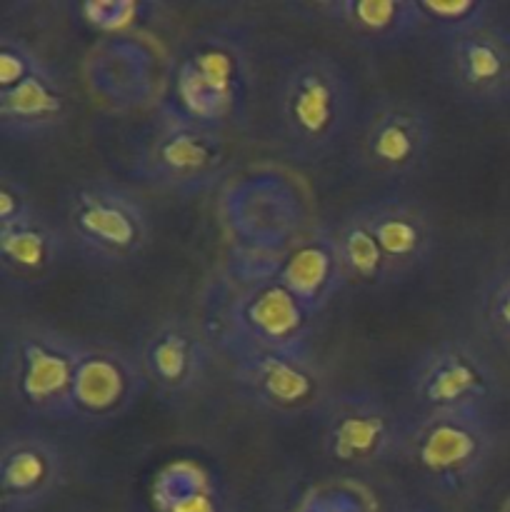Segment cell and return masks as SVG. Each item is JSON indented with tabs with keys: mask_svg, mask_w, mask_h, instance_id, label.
<instances>
[{
	"mask_svg": "<svg viewBox=\"0 0 510 512\" xmlns=\"http://www.w3.org/2000/svg\"><path fill=\"white\" fill-rule=\"evenodd\" d=\"M495 453L490 410L413 413L405 418L400 458L440 493L468 490Z\"/></svg>",
	"mask_w": 510,
	"mask_h": 512,
	"instance_id": "7",
	"label": "cell"
},
{
	"mask_svg": "<svg viewBox=\"0 0 510 512\" xmlns=\"http://www.w3.org/2000/svg\"><path fill=\"white\" fill-rule=\"evenodd\" d=\"M215 355L203 325L183 315L158 320L140 340L138 350L148 385L165 400H185L198 393Z\"/></svg>",
	"mask_w": 510,
	"mask_h": 512,
	"instance_id": "15",
	"label": "cell"
},
{
	"mask_svg": "<svg viewBox=\"0 0 510 512\" xmlns=\"http://www.w3.org/2000/svg\"><path fill=\"white\" fill-rule=\"evenodd\" d=\"M160 8H163L160 3H143V0H108V3L90 0V3H80L75 13L90 28L103 30V33L128 35L125 30H133L140 23H150Z\"/></svg>",
	"mask_w": 510,
	"mask_h": 512,
	"instance_id": "25",
	"label": "cell"
},
{
	"mask_svg": "<svg viewBox=\"0 0 510 512\" xmlns=\"http://www.w3.org/2000/svg\"><path fill=\"white\" fill-rule=\"evenodd\" d=\"M395 512H438V510L423 508V505H410V508H400V510H395Z\"/></svg>",
	"mask_w": 510,
	"mask_h": 512,
	"instance_id": "29",
	"label": "cell"
},
{
	"mask_svg": "<svg viewBox=\"0 0 510 512\" xmlns=\"http://www.w3.org/2000/svg\"><path fill=\"white\" fill-rule=\"evenodd\" d=\"M480 318H483V328L505 350H510V270L490 280L480 300Z\"/></svg>",
	"mask_w": 510,
	"mask_h": 512,
	"instance_id": "27",
	"label": "cell"
},
{
	"mask_svg": "<svg viewBox=\"0 0 510 512\" xmlns=\"http://www.w3.org/2000/svg\"><path fill=\"white\" fill-rule=\"evenodd\" d=\"M68 478L63 448L30 425L0 438V512H35L48 505Z\"/></svg>",
	"mask_w": 510,
	"mask_h": 512,
	"instance_id": "16",
	"label": "cell"
},
{
	"mask_svg": "<svg viewBox=\"0 0 510 512\" xmlns=\"http://www.w3.org/2000/svg\"><path fill=\"white\" fill-rule=\"evenodd\" d=\"M360 95L350 70L328 50H298L280 65L273 85V128L280 153L318 165L353 140Z\"/></svg>",
	"mask_w": 510,
	"mask_h": 512,
	"instance_id": "1",
	"label": "cell"
},
{
	"mask_svg": "<svg viewBox=\"0 0 510 512\" xmlns=\"http://www.w3.org/2000/svg\"><path fill=\"white\" fill-rule=\"evenodd\" d=\"M253 95V60L238 28L210 25L183 40L168 63L155 108L218 130H243Z\"/></svg>",
	"mask_w": 510,
	"mask_h": 512,
	"instance_id": "2",
	"label": "cell"
},
{
	"mask_svg": "<svg viewBox=\"0 0 510 512\" xmlns=\"http://www.w3.org/2000/svg\"><path fill=\"white\" fill-rule=\"evenodd\" d=\"M508 353H510V350H508Z\"/></svg>",
	"mask_w": 510,
	"mask_h": 512,
	"instance_id": "30",
	"label": "cell"
},
{
	"mask_svg": "<svg viewBox=\"0 0 510 512\" xmlns=\"http://www.w3.org/2000/svg\"><path fill=\"white\" fill-rule=\"evenodd\" d=\"M335 250H338L340 270H343L345 288L353 290H385L395 283L388 258L370 233L368 223L358 208H350L333 225Z\"/></svg>",
	"mask_w": 510,
	"mask_h": 512,
	"instance_id": "23",
	"label": "cell"
},
{
	"mask_svg": "<svg viewBox=\"0 0 510 512\" xmlns=\"http://www.w3.org/2000/svg\"><path fill=\"white\" fill-rule=\"evenodd\" d=\"M213 318L215 325L205 333L218 355L238 350L315 355L318 320L273 278H228Z\"/></svg>",
	"mask_w": 510,
	"mask_h": 512,
	"instance_id": "4",
	"label": "cell"
},
{
	"mask_svg": "<svg viewBox=\"0 0 510 512\" xmlns=\"http://www.w3.org/2000/svg\"><path fill=\"white\" fill-rule=\"evenodd\" d=\"M85 75L95 95L113 85L118 75L123 78L115 110L143 108L153 98L160 100L163 93V83L155 80V53L135 35H113L95 45L85 65Z\"/></svg>",
	"mask_w": 510,
	"mask_h": 512,
	"instance_id": "22",
	"label": "cell"
},
{
	"mask_svg": "<svg viewBox=\"0 0 510 512\" xmlns=\"http://www.w3.org/2000/svg\"><path fill=\"white\" fill-rule=\"evenodd\" d=\"M63 228L70 248L88 265L125 268L148 250L153 223L143 198L110 178L70 185L63 203Z\"/></svg>",
	"mask_w": 510,
	"mask_h": 512,
	"instance_id": "5",
	"label": "cell"
},
{
	"mask_svg": "<svg viewBox=\"0 0 510 512\" xmlns=\"http://www.w3.org/2000/svg\"><path fill=\"white\" fill-rule=\"evenodd\" d=\"M38 210L40 205L35 203L28 185L15 175L3 173V180H0V230L33 218Z\"/></svg>",
	"mask_w": 510,
	"mask_h": 512,
	"instance_id": "28",
	"label": "cell"
},
{
	"mask_svg": "<svg viewBox=\"0 0 510 512\" xmlns=\"http://www.w3.org/2000/svg\"><path fill=\"white\" fill-rule=\"evenodd\" d=\"M135 350L110 340H85L70 390V423L103 428L125 418L148 390Z\"/></svg>",
	"mask_w": 510,
	"mask_h": 512,
	"instance_id": "14",
	"label": "cell"
},
{
	"mask_svg": "<svg viewBox=\"0 0 510 512\" xmlns=\"http://www.w3.org/2000/svg\"><path fill=\"white\" fill-rule=\"evenodd\" d=\"M70 115V93L55 68L0 90V133L10 143H35L58 133Z\"/></svg>",
	"mask_w": 510,
	"mask_h": 512,
	"instance_id": "20",
	"label": "cell"
},
{
	"mask_svg": "<svg viewBox=\"0 0 510 512\" xmlns=\"http://www.w3.org/2000/svg\"><path fill=\"white\" fill-rule=\"evenodd\" d=\"M435 118L420 100L378 93L363 105L350 140L353 168L385 183H408L428 168Z\"/></svg>",
	"mask_w": 510,
	"mask_h": 512,
	"instance_id": "9",
	"label": "cell"
},
{
	"mask_svg": "<svg viewBox=\"0 0 510 512\" xmlns=\"http://www.w3.org/2000/svg\"><path fill=\"white\" fill-rule=\"evenodd\" d=\"M420 13L425 20V33L438 38L440 43H448L488 23L493 5L488 0H420Z\"/></svg>",
	"mask_w": 510,
	"mask_h": 512,
	"instance_id": "24",
	"label": "cell"
},
{
	"mask_svg": "<svg viewBox=\"0 0 510 512\" xmlns=\"http://www.w3.org/2000/svg\"><path fill=\"white\" fill-rule=\"evenodd\" d=\"M443 70L450 90L465 105L488 110L510 100V30L488 20L443 43Z\"/></svg>",
	"mask_w": 510,
	"mask_h": 512,
	"instance_id": "17",
	"label": "cell"
},
{
	"mask_svg": "<svg viewBox=\"0 0 510 512\" xmlns=\"http://www.w3.org/2000/svg\"><path fill=\"white\" fill-rule=\"evenodd\" d=\"M235 393L273 418L318 415L333 395L318 355L280 350H238L220 355Z\"/></svg>",
	"mask_w": 510,
	"mask_h": 512,
	"instance_id": "10",
	"label": "cell"
},
{
	"mask_svg": "<svg viewBox=\"0 0 510 512\" xmlns=\"http://www.w3.org/2000/svg\"><path fill=\"white\" fill-rule=\"evenodd\" d=\"M318 418L330 463L368 470L400 458L405 418L378 390H333Z\"/></svg>",
	"mask_w": 510,
	"mask_h": 512,
	"instance_id": "11",
	"label": "cell"
},
{
	"mask_svg": "<svg viewBox=\"0 0 510 512\" xmlns=\"http://www.w3.org/2000/svg\"><path fill=\"white\" fill-rule=\"evenodd\" d=\"M230 170L228 135L155 108L153 128L140 143L130 173L160 193L200 195L223 188Z\"/></svg>",
	"mask_w": 510,
	"mask_h": 512,
	"instance_id": "8",
	"label": "cell"
},
{
	"mask_svg": "<svg viewBox=\"0 0 510 512\" xmlns=\"http://www.w3.org/2000/svg\"><path fill=\"white\" fill-rule=\"evenodd\" d=\"M70 250L63 223L38 210L33 218L0 230V273L5 285L33 290L58 273Z\"/></svg>",
	"mask_w": 510,
	"mask_h": 512,
	"instance_id": "19",
	"label": "cell"
},
{
	"mask_svg": "<svg viewBox=\"0 0 510 512\" xmlns=\"http://www.w3.org/2000/svg\"><path fill=\"white\" fill-rule=\"evenodd\" d=\"M225 275L233 280L273 278L313 315L315 320L345 290L333 228L313 223L288 250L278 255H253L233 250Z\"/></svg>",
	"mask_w": 510,
	"mask_h": 512,
	"instance_id": "13",
	"label": "cell"
},
{
	"mask_svg": "<svg viewBox=\"0 0 510 512\" xmlns=\"http://www.w3.org/2000/svg\"><path fill=\"white\" fill-rule=\"evenodd\" d=\"M53 65L20 35H0V90H10Z\"/></svg>",
	"mask_w": 510,
	"mask_h": 512,
	"instance_id": "26",
	"label": "cell"
},
{
	"mask_svg": "<svg viewBox=\"0 0 510 512\" xmlns=\"http://www.w3.org/2000/svg\"><path fill=\"white\" fill-rule=\"evenodd\" d=\"M218 215L233 250L278 255L310 228V205L293 175L275 168L248 170L220 188Z\"/></svg>",
	"mask_w": 510,
	"mask_h": 512,
	"instance_id": "6",
	"label": "cell"
},
{
	"mask_svg": "<svg viewBox=\"0 0 510 512\" xmlns=\"http://www.w3.org/2000/svg\"><path fill=\"white\" fill-rule=\"evenodd\" d=\"M388 258L395 283L430 268L438 253V225L418 198L400 193L375 195L355 205Z\"/></svg>",
	"mask_w": 510,
	"mask_h": 512,
	"instance_id": "18",
	"label": "cell"
},
{
	"mask_svg": "<svg viewBox=\"0 0 510 512\" xmlns=\"http://www.w3.org/2000/svg\"><path fill=\"white\" fill-rule=\"evenodd\" d=\"M85 340L43 320L3 328L0 375L5 398L23 415L70 423V390Z\"/></svg>",
	"mask_w": 510,
	"mask_h": 512,
	"instance_id": "3",
	"label": "cell"
},
{
	"mask_svg": "<svg viewBox=\"0 0 510 512\" xmlns=\"http://www.w3.org/2000/svg\"><path fill=\"white\" fill-rule=\"evenodd\" d=\"M318 13L373 50H393L425 33L420 0H328Z\"/></svg>",
	"mask_w": 510,
	"mask_h": 512,
	"instance_id": "21",
	"label": "cell"
},
{
	"mask_svg": "<svg viewBox=\"0 0 510 512\" xmlns=\"http://www.w3.org/2000/svg\"><path fill=\"white\" fill-rule=\"evenodd\" d=\"M413 413L490 410L498 398V375L475 345L445 338L420 350L405 373Z\"/></svg>",
	"mask_w": 510,
	"mask_h": 512,
	"instance_id": "12",
	"label": "cell"
}]
</instances>
